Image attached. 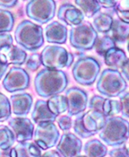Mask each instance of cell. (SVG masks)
I'll use <instances>...</instances> for the list:
<instances>
[{
    "label": "cell",
    "mask_w": 129,
    "mask_h": 157,
    "mask_svg": "<svg viewBox=\"0 0 129 157\" xmlns=\"http://www.w3.org/2000/svg\"><path fill=\"white\" fill-rule=\"evenodd\" d=\"M16 140L15 135L9 126L2 125L0 127V147L1 150L12 148Z\"/></svg>",
    "instance_id": "cell-27"
},
{
    "label": "cell",
    "mask_w": 129,
    "mask_h": 157,
    "mask_svg": "<svg viewBox=\"0 0 129 157\" xmlns=\"http://www.w3.org/2000/svg\"><path fill=\"white\" fill-rule=\"evenodd\" d=\"M18 0H0L1 6L4 9L13 8L18 4Z\"/></svg>",
    "instance_id": "cell-41"
},
{
    "label": "cell",
    "mask_w": 129,
    "mask_h": 157,
    "mask_svg": "<svg viewBox=\"0 0 129 157\" xmlns=\"http://www.w3.org/2000/svg\"><path fill=\"white\" fill-rule=\"evenodd\" d=\"M108 154L110 156H129V154L125 144L118 146L116 148L111 149L108 152Z\"/></svg>",
    "instance_id": "cell-38"
},
{
    "label": "cell",
    "mask_w": 129,
    "mask_h": 157,
    "mask_svg": "<svg viewBox=\"0 0 129 157\" xmlns=\"http://www.w3.org/2000/svg\"><path fill=\"white\" fill-rule=\"evenodd\" d=\"M14 38L19 46L31 52L37 51L44 44L42 27L28 20L18 24L14 32Z\"/></svg>",
    "instance_id": "cell-2"
},
{
    "label": "cell",
    "mask_w": 129,
    "mask_h": 157,
    "mask_svg": "<svg viewBox=\"0 0 129 157\" xmlns=\"http://www.w3.org/2000/svg\"><path fill=\"white\" fill-rule=\"evenodd\" d=\"M116 41L114 39L108 35H104L97 40L95 46L96 52L99 56H103L112 48L116 47Z\"/></svg>",
    "instance_id": "cell-28"
},
{
    "label": "cell",
    "mask_w": 129,
    "mask_h": 157,
    "mask_svg": "<svg viewBox=\"0 0 129 157\" xmlns=\"http://www.w3.org/2000/svg\"><path fill=\"white\" fill-rule=\"evenodd\" d=\"M47 102L50 109L57 116L67 111V101L65 95H53Z\"/></svg>",
    "instance_id": "cell-26"
},
{
    "label": "cell",
    "mask_w": 129,
    "mask_h": 157,
    "mask_svg": "<svg viewBox=\"0 0 129 157\" xmlns=\"http://www.w3.org/2000/svg\"><path fill=\"white\" fill-rule=\"evenodd\" d=\"M68 83L69 79L64 71L45 68L36 74L34 86L38 95L47 98L63 93Z\"/></svg>",
    "instance_id": "cell-1"
},
{
    "label": "cell",
    "mask_w": 129,
    "mask_h": 157,
    "mask_svg": "<svg viewBox=\"0 0 129 157\" xmlns=\"http://www.w3.org/2000/svg\"><path fill=\"white\" fill-rule=\"evenodd\" d=\"M106 98L100 96V95H94L92 97L89 102V107L90 109H93L96 111L101 112L104 114V109L105 107Z\"/></svg>",
    "instance_id": "cell-34"
},
{
    "label": "cell",
    "mask_w": 129,
    "mask_h": 157,
    "mask_svg": "<svg viewBox=\"0 0 129 157\" xmlns=\"http://www.w3.org/2000/svg\"><path fill=\"white\" fill-rule=\"evenodd\" d=\"M69 39L70 45L74 48L82 51H90L96 46L98 34L90 22L84 21L72 27Z\"/></svg>",
    "instance_id": "cell-5"
},
{
    "label": "cell",
    "mask_w": 129,
    "mask_h": 157,
    "mask_svg": "<svg viewBox=\"0 0 129 157\" xmlns=\"http://www.w3.org/2000/svg\"><path fill=\"white\" fill-rule=\"evenodd\" d=\"M9 126L15 135L18 142L30 141L35 133V126L30 119L26 117L12 118L8 122Z\"/></svg>",
    "instance_id": "cell-13"
},
{
    "label": "cell",
    "mask_w": 129,
    "mask_h": 157,
    "mask_svg": "<svg viewBox=\"0 0 129 157\" xmlns=\"http://www.w3.org/2000/svg\"><path fill=\"white\" fill-rule=\"evenodd\" d=\"M101 6L104 9H114L120 0H98Z\"/></svg>",
    "instance_id": "cell-40"
},
{
    "label": "cell",
    "mask_w": 129,
    "mask_h": 157,
    "mask_svg": "<svg viewBox=\"0 0 129 157\" xmlns=\"http://www.w3.org/2000/svg\"><path fill=\"white\" fill-rule=\"evenodd\" d=\"M13 114L19 117H25L30 112L33 104L32 95L27 93H20L11 95Z\"/></svg>",
    "instance_id": "cell-15"
},
{
    "label": "cell",
    "mask_w": 129,
    "mask_h": 157,
    "mask_svg": "<svg viewBox=\"0 0 129 157\" xmlns=\"http://www.w3.org/2000/svg\"><path fill=\"white\" fill-rule=\"evenodd\" d=\"M0 43H1V53H4L13 45V39L9 33H1Z\"/></svg>",
    "instance_id": "cell-35"
},
{
    "label": "cell",
    "mask_w": 129,
    "mask_h": 157,
    "mask_svg": "<svg viewBox=\"0 0 129 157\" xmlns=\"http://www.w3.org/2000/svg\"><path fill=\"white\" fill-rule=\"evenodd\" d=\"M74 2L82 10L84 16L89 18L94 17L102 8L98 0H74Z\"/></svg>",
    "instance_id": "cell-24"
},
{
    "label": "cell",
    "mask_w": 129,
    "mask_h": 157,
    "mask_svg": "<svg viewBox=\"0 0 129 157\" xmlns=\"http://www.w3.org/2000/svg\"><path fill=\"white\" fill-rule=\"evenodd\" d=\"M42 65L41 54L35 53L30 55L27 58L26 67L32 72L36 71Z\"/></svg>",
    "instance_id": "cell-33"
},
{
    "label": "cell",
    "mask_w": 129,
    "mask_h": 157,
    "mask_svg": "<svg viewBox=\"0 0 129 157\" xmlns=\"http://www.w3.org/2000/svg\"><path fill=\"white\" fill-rule=\"evenodd\" d=\"M41 156V149L35 142L28 141L19 142L11 149L10 156L13 157H38Z\"/></svg>",
    "instance_id": "cell-19"
},
{
    "label": "cell",
    "mask_w": 129,
    "mask_h": 157,
    "mask_svg": "<svg viewBox=\"0 0 129 157\" xmlns=\"http://www.w3.org/2000/svg\"><path fill=\"white\" fill-rule=\"evenodd\" d=\"M114 10L119 19L129 23V0H120Z\"/></svg>",
    "instance_id": "cell-31"
},
{
    "label": "cell",
    "mask_w": 129,
    "mask_h": 157,
    "mask_svg": "<svg viewBox=\"0 0 129 157\" xmlns=\"http://www.w3.org/2000/svg\"><path fill=\"white\" fill-rule=\"evenodd\" d=\"M74 131L77 136L81 137L82 139L89 138L92 136H93L91 133H90L85 128L82 122V113L79 115H77L76 119L74 121V126H73Z\"/></svg>",
    "instance_id": "cell-32"
},
{
    "label": "cell",
    "mask_w": 129,
    "mask_h": 157,
    "mask_svg": "<svg viewBox=\"0 0 129 157\" xmlns=\"http://www.w3.org/2000/svg\"><path fill=\"white\" fill-rule=\"evenodd\" d=\"M112 37L119 44L124 43L129 38V23L120 19L114 21L112 28Z\"/></svg>",
    "instance_id": "cell-22"
},
{
    "label": "cell",
    "mask_w": 129,
    "mask_h": 157,
    "mask_svg": "<svg viewBox=\"0 0 129 157\" xmlns=\"http://www.w3.org/2000/svg\"><path fill=\"white\" fill-rule=\"evenodd\" d=\"M83 144L79 137L72 132L62 135L56 146V149L62 156L74 157L81 155Z\"/></svg>",
    "instance_id": "cell-12"
},
{
    "label": "cell",
    "mask_w": 129,
    "mask_h": 157,
    "mask_svg": "<svg viewBox=\"0 0 129 157\" xmlns=\"http://www.w3.org/2000/svg\"><path fill=\"white\" fill-rule=\"evenodd\" d=\"M99 137L108 146L121 145L128 140L129 122L121 117H108Z\"/></svg>",
    "instance_id": "cell-3"
},
{
    "label": "cell",
    "mask_w": 129,
    "mask_h": 157,
    "mask_svg": "<svg viewBox=\"0 0 129 157\" xmlns=\"http://www.w3.org/2000/svg\"><path fill=\"white\" fill-rule=\"evenodd\" d=\"M6 54L9 65L21 66L26 63L28 55L23 49L13 45L4 53Z\"/></svg>",
    "instance_id": "cell-25"
},
{
    "label": "cell",
    "mask_w": 129,
    "mask_h": 157,
    "mask_svg": "<svg viewBox=\"0 0 129 157\" xmlns=\"http://www.w3.org/2000/svg\"><path fill=\"white\" fill-rule=\"evenodd\" d=\"M23 1H27V0H23Z\"/></svg>",
    "instance_id": "cell-46"
},
{
    "label": "cell",
    "mask_w": 129,
    "mask_h": 157,
    "mask_svg": "<svg viewBox=\"0 0 129 157\" xmlns=\"http://www.w3.org/2000/svg\"><path fill=\"white\" fill-rule=\"evenodd\" d=\"M70 53L62 46H47L41 53L42 65L52 70L67 67Z\"/></svg>",
    "instance_id": "cell-8"
},
{
    "label": "cell",
    "mask_w": 129,
    "mask_h": 157,
    "mask_svg": "<svg viewBox=\"0 0 129 157\" xmlns=\"http://www.w3.org/2000/svg\"><path fill=\"white\" fill-rule=\"evenodd\" d=\"M121 70L123 77L129 82V58H128V60L126 61V63H124Z\"/></svg>",
    "instance_id": "cell-42"
},
{
    "label": "cell",
    "mask_w": 129,
    "mask_h": 157,
    "mask_svg": "<svg viewBox=\"0 0 129 157\" xmlns=\"http://www.w3.org/2000/svg\"><path fill=\"white\" fill-rule=\"evenodd\" d=\"M0 109H1V118L0 121L2 123L6 121L11 116V105L10 100L4 93L0 95Z\"/></svg>",
    "instance_id": "cell-30"
},
{
    "label": "cell",
    "mask_w": 129,
    "mask_h": 157,
    "mask_svg": "<svg viewBox=\"0 0 129 157\" xmlns=\"http://www.w3.org/2000/svg\"><path fill=\"white\" fill-rule=\"evenodd\" d=\"M58 125L63 131H68L71 129L72 126V121L71 117L64 115V116L60 117L57 119Z\"/></svg>",
    "instance_id": "cell-37"
},
{
    "label": "cell",
    "mask_w": 129,
    "mask_h": 157,
    "mask_svg": "<svg viewBox=\"0 0 129 157\" xmlns=\"http://www.w3.org/2000/svg\"><path fill=\"white\" fill-rule=\"evenodd\" d=\"M114 21L110 15L106 13H98L94 16L93 25L99 33L108 34L112 31Z\"/></svg>",
    "instance_id": "cell-21"
},
{
    "label": "cell",
    "mask_w": 129,
    "mask_h": 157,
    "mask_svg": "<svg viewBox=\"0 0 129 157\" xmlns=\"http://www.w3.org/2000/svg\"><path fill=\"white\" fill-rule=\"evenodd\" d=\"M104 63L109 68L119 70L128 60L127 56L122 49L116 47L112 48L104 56Z\"/></svg>",
    "instance_id": "cell-20"
},
{
    "label": "cell",
    "mask_w": 129,
    "mask_h": 157,
    "mask_svg": "<svg viewBox=\"0 0 129 157\" xmlns=\"http://www.w3.org/2000/svg\"><path fill=\"white\" fill-rule=\"evenodd\" d=\"M31 117L35 124H39L44 122H54L58 116L50 109L47 101L38 100L35 103Z\"/></svg>",
    "instance_id": "cell-18"
},
{
    "label": "cell",
    "mask_w": 129,
    "mask_h": 157,
    "mask_svg": "<svg viewBox=\"0 0 129 157\" xmlns=\"http://www.w3.org/2000/svg\"><path fill=\"white\" fill-rule=\"evenodd\" d=\"M14 24H15V19L13 15L8 10L1 9V33H9L12 31Z\"/></svg>",
    "instance_id": "cell-29"
},
{
    "label": "cell",
    "mask_w": 129,
    "mask_h": 157,
    "mask_svg": "<svg viewBox=\"0 0 129 157\" xmlns=\"http://www.w3.org/2000/svg\"><path fill=\"white\" fill-rule=\"evenodd\" d=\"M121 105V115L124 118L129 119V92L123 93L119 95Z\"/></svg>",
    "instance_id": "cell-36"
},
{
    "label": "cell",
    "mask_w": 129,
    "mask_h": 157,
    "mask_svg": "<svg viewBox=\"0 0 129 157\" xmlns=\"http://www.w3.org/2000/svg\"><path fill=\"white\" fill-rule=\"evenodd\" d=\"M67 101V114L70 117L77 116L86 110L88 105L86 92L78 87H71L65 92Z\"/></svg>",
    "instance_id": "cell-11"
},
{
    "label": "cell",
    "mask_w": 129,
    "mask_h": 157,
    "mask_svg": "<svg viewBox=\"0 0 129 157\" xmlns=\"http://www.w3.org/2000/svg\"><path fill=\"white\" fill-rule=\"evenodd\" d=\"M106 119L107 117L103 114L93 109L82 113L83 125L86 131L93 136L103 129Z\"/></svg>",
    "instance_id": "cell-16"
},
{
    "label": "cell",
    "mask_w": 129,
    "mask_h": 157,
    "mask_svg": "<svg viewBox=\"0 0 129 157\" xmlns=\"http://www.w3.org/2000/svg\"><path fill=\"white\" fill-rule=\"evenodd\" d=\"M43 156H49V157H60L62 156L61 154L59 153V151L58 150H51V151H48L47 152H45L44 154L42 155Z\"/></svg>",
    "instance_id": "cell-43"
},
{
    "label": "cell",
    "mask_w": 129,
    "mask_h": 157,
    "mask_svg": "<svg viewBox=\"0 0 129 157\" xmlns=\"http://www.w3.org/2000/svg\"><path fill=\"white\" fill-rule=\"evenodd\" d=\"M127 82L119 70L104 69L96 84V88L101 95L108 98L118 97L126 90Z\"/></svg>",
    "instance_id": "cell-4"
},
{
    "label": "cell",
    "mask_w": 129,
    "mask_h": 157,
    "mask_svg": "<svg viewBox=\"0 0 129 157\" xmlns=\"http://www.w3.org/2000/svg\"><path fill=\"white\" fill-rule=\"evenodd\" d=\"M101 72V65L96 59L84 56L78 59L73 65L72 72L75 82L82 86L93 85Z\"/></svg>",
    "instance_id": "cell-6"
},
{
    "label": "cell",
    "mask_w": 129,
    "mask_h": 157,
    "mask_svg": "<svg viewBox=\"0 0 129 157\" xmlns=\"http://www.w3.org/2000/svg\"><path fill=\"white\" fill-rule=\"evenodd\" d=\"M9 63L6 54L1 53V67H0V77L3 78L4 76L5 75L6 70H8Z\"/></svg>",
    "instance_id": "cell-39"
},
{
    "label": "cell",
    "mask_w": 129,
    "mask_h": 157,
    "mask_svg": "<svg viewBox=\"0 0 129 157\" xmlns=\"http://www.w3.org/2000/svg\"><path fill=\"white\" fill-rule=\"evenodd\" d=\"M30 84V77L25 70L20 67H11L2 80V86L9 93L25 90Z\"/></svg>",
    "instance_id": "cell-10"
},
{
    "label": "cell",
    "mask_w": 129,
    "mask_h": 157,
    "mask_svg": "<svg viewBox=\"0 0 129 157\" xmlns=\"http://www.w3.org/2000/svg\"><path fill=\"white\" fill-rule=\"evenodd\" d=\"M55 11L56 3L54 0H29L25 6L27 16L40 25L51 21Z\"/></svg>",
    "instance_id": "cell-7"
},
{
    "label": "cell",
    "mask_w": 129,
    "mask_h": 157,
    "mask_svg": "<svg viewBox=\"0 0 129 157\" xmlns=\"http://www.w3.org/2000/svg\"><path fill=\"white\" fill-rule=\"evenodd\" d=\"M124 144H125V145H126V149H127L128 152V154H129V141L126 142Z\"/></svg>",
    "instance_id": "cell-44"
},
{
    "label": "cell",
    "mask_w": 129,
    "mask_h": 157,
    "mask_svg": "<svg viewBox=\"0 0 129 157\" xmlns=\"http://www.w3.org/2000/svg\"><path fill=\"white\" fill-rule=\"evenodd\" d=\"M127 49H128V51L129 53V41H128V46H127Z\"/></svg>",
    "instance_id": "cell-45"
},
{
    "label": "cell",
    "mask_w": 129,
    "mask_h": 157,
    "mask_svg": "<svg viewBox=\"0 0 129 157\" xmlns=\"http://www.w3.org/2000/svg\"><path fill=\"white\" fill-rule=\"evenodd\" d=\"M35 142L41 150L46 151L57 144L60 132L53 122H44L37 124L34 133Z\"/></svg>",
    "instance_id": "cell-9"
},
{
    "label": "cell",
    "mask_w": 129,
    "mask_h": 157,
    "mask_svg": "<svg viewBox=\"0 0 129 157\" xmlns=\"http://www.w3.org/2000/svg\"><path fill=\"white\" fill-rule=\"evenodd\" d=\"M58 20L66 25L74 26L84 21V14L71 4H63L59 7L57 13Z\"/></svg>",
    "instance_id": "cell-14"
},
{
    "label": "cell",
    "mask_w": 129,
    "mask_h": 157,
    "mask_svg": "<svg viewBox=\"0 0 129 157\" xmlns=\"http://www.w3.org/2000/svg\"><path fill=\"white\" fill-rule=\"evenodd\" d=\"M67 28L58 21H53L44 29L45 39L47 42L55 44H64L67 39Z\"/></svg>",
    "instance_id": "cell-17"
},
{
    "label": "cell",
    "mask_w": 129,
    "mask_h": 157,
    "mask_svg": "<svg viewBox=\"0 0 129 157\" xmlns=\"http://www.w3.org/2000/svg\"><path fill=\"white\" fill-rule=\"evenodd\" d=\"M83 150L86 156L103 157L108 154V148L98 139L91 140L84 146Z\"/></svg>",
    "instance_id": "cell-23"
}]
</instances>
